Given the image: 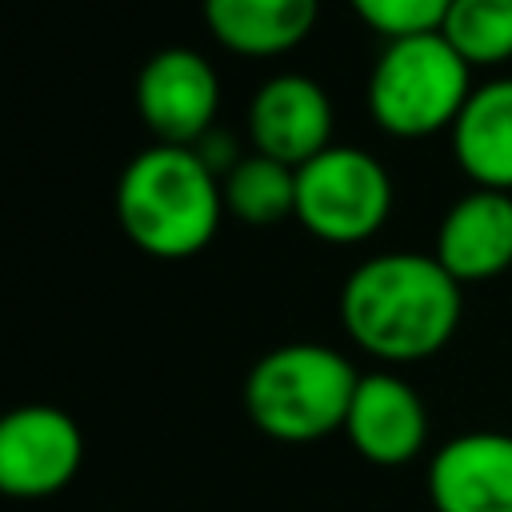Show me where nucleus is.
Masks as SVG:
<instances>
[{"mask_svg": "<svg viewBox=\"0 0 512 512\" xmlns=\"http://www.w3.org/2000/svg\"><path fill=\"white\" fill-rule=\"evenodd\" d=\"M460 280L424 252L360 260L340 288V324L356 348L388 364L436 356L460 328Z\"/></svg>", "mask_w": 512, "mask_h": 512, "instance_id": "f257e3e1", "label": "nucleus"}, {"mask_svg": "<svg viewBox=\"0 0 512 512\" xmlns=\"http://www.w3.org/2000/svg\"><path fill=\"white\" fill-rule=\"evenodd\" d=\"M220 216V176L192 148L152 144L136 152L116 180V220L144 256L188 260L204 252Z\"/></svg>", "mask_w": 512, "mask_h": 512, "instance_id": "f03ea898", "label": "nucleus"}, {"mask_svg": "<svg viewBox=\"0 0 512 512\" xmlns=\"http://www.w3.org/2000/svg\"><path fill=\"white\" fill-rule=\"evenodd\" d=\"M360 372L352 360L316 340H292L264 352L244 376V412L268 440L316 444L344 432Z\"/></svg>", "mask_w": 512, "mask_h": 512, "instance_id": "7ed1b4c3", "label": "nucleus"}, {"mask_svg": "<svg viewBox=\"0 0 512 512\" xmlns=\"http://www.w3.org/2000/svg\"><path fill=\"white\" fill-rule=\"evenodd\" d=\"M468 96L472 64L440 32L384 40L364 92L372 124L400 140L452 132Z\"/></svg>", "mask_w": 512, "mask_h": 512, "instance_id": "20e7f679", "label": "nucleus"}, {"mask_svg": "<svg viewBox=\"0 0 512 512\" xmlns=\"http://www.w3.org/2000/svg\"><path fill=\"white\" fill-rule=\"evenodd\" d=\"M392 216L388 168L348 144H332L296 168V220L324 244L372 240Z\"/></svg>", "mask_w": 512, "mask_h": 512, "instance_id": "39448f33", "label": "nucleus"}, {"mask_svg": "<svg viewBox=\"0 0 512 512\" xmlns=\"http://www.w3.org/2000/svg\"><path fill=\"white\" fill-rule=\"evenodd\" d=\"M84 464L80 424L56 404H20L0 420V488L16 500L64 492Z\"/></svg>", "mask_w": 512, "mask_h": 512, "instance_id": "423d86ee", "label": "nucleus"}, {"mask_svg": "<svg viewBox=\"0 0 512 512\" xmlns=\"http://www.w3.org/2000/svg\"><path fill=\"white\" fill-rule=\"evenodd\" d=\"M136 112L156 144L192 148L212 132L220 112V80L208 56L196 48H160L144 60L136 76Z\"/></svg>", "mask_w": 512, "mask_h": 512, "instance_id": "0eeeda50", "label": "nucleus"}, {"mask_svg": "<svg viewBox=\"0 0 512 512\" xmlns=\"http://www.w3.org/2000/svg\"><path fill=\"white\" fill-rule=\"evenodd\" d=\"M332 100L304 72H280L264 80L248 104V140L252 152H264L280 164H308L332 148Z\"/></svg>", "mask_w": 512, "mask_h": 512, "instance_id": "6e6552de", "label": "nucleus"}, {"mask_svg": "<svg viewBox=\"0 0 512 512\" xmlns=\"http://www.w3.org/2000/svg\"><path fill=\"white\" fill-rule=\"evenodd\" d=\"M428 500L436 512H512V432L452 436L428 464Z\"/></svg>", "mask_w": 512, "mask_h": 512, "instance_id": "1a4fd4ad", "label": "nucleus"}, {"mask_svg": "<svg viewBox=\"0 0 512 512\" xmlns=\"http://www.w3.org/2000/svg\"><path fill=\"white\" fill-rule=\"evenodd\" d=\"M344 436L368 464L400 468L416 460L428 440V408L404 376L368 372L356 384Z\"/></svg>", "mask_w": 512, "mask_h": 512, "instance_id": "9d476101", "label": "nucleus"}, {"mask_svg": "<svg viewBox=\"0 0 512 512\" xmlns=\"http://www.w3.org/2000/svg\"><path fill=\"white\" fill-rule=\"evenodd\" d=\"M432 256L460 284H484L512 268V192L472 188L436 228Z\"/></svg>", "mask_w": 512, "mask_h": 512, "instance_id": "9b49d317", "label": "nucleus"}, {"mask_svg": "<svg viewBox=\"0 0 512 512\" xmlns=\"http://www.w3.org/2000/svg\"><path fill=\"white\" fill-rule=\"evenodd\" d=\"M320 20V0H204V24L220 48L272 60L300 48Z\"/></svg>", "mask_w": 512, "mask_h": 512, "instance_id": "f8f14e48", "label": "nucleus"}, {"mask_svg": "<svg viewBox=\"0 0 512 512\" xmlns=\"http://www.w3.org/2000/svg\"><path fill=\"white\" fill-rule=\"evenodd\" d=\"M448 136L452 156L472 188L512 192V76L472 88Z\"/></svg>", "mask_w": 512, "mask_h": 512, "instance_id": "ddd939ff", "label": "nucleus"}, {"mask_svg": "<svg viewBox=\"0 0 512 512\" xmlns=\"http://www.w3.org/2000/svg\"><path fill=\"white\" fill-rule=\"evenodd\" d=\"M220 188H224V212L236 216L240 224L268 228L296 216V168L264 152L244 156L220 180Z\"/></svg>", "mask_w": 512, "mask_h": 512, "instance_id": "4468645a", "label": "nucleus"}, {"mask_svg": "<svg viewBox=\"0 0 512 512\" xmlns=\"http://www.w3.org/2000/svg\"><path fill=\"white\" fill-rule=\"evenodd\" d=\"M440 36L472 68H500L512 60V0H452Z\"/></svg>", "mask_w": 512, "mask_h": 512, "instance_id": "2eb2a0df", "label": "nucleus"}, {"mask_svg": "<svg viewBox=\"0 0 512 512\" xmlns=\"http://www.w3.org/2000/svg\"><path fill=\"white\" fill-rule=\"evenodd\" d=\"M352 12L380 32L384 40L416 36V32H440L452 0H348Z\"/></svg>", "mask_w": 512, "mask_h": 512, "instance_id": "dca6fc26", "label": "nucleus"}, {"mask_svg": "<svg viewBox=\"0 0 512 512\" xmlns=\"http://www.w3.org/2000/svg\"><path fill=\"white\" fill-rule=\"evenodd\" d=\"M192 152H196V156H200V160H204L220 180H224V176L244 160V156H240V148H236V136H232V132H216V128H212V132H204V136L192 144Z\"/></svg>", "mask_w": 512, "mask_h": 512, "instance_id": "f3484780", "label": "nucleus"}]
</instances>
